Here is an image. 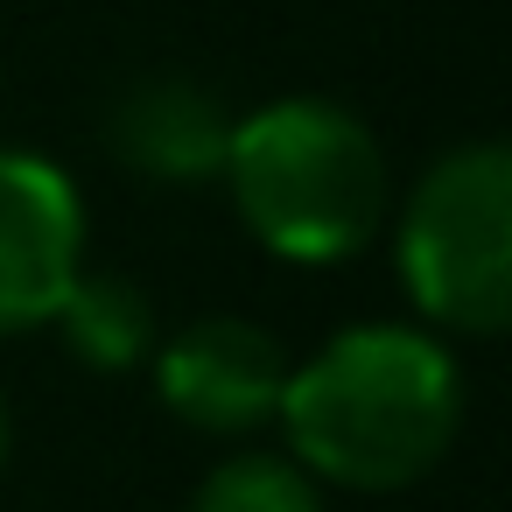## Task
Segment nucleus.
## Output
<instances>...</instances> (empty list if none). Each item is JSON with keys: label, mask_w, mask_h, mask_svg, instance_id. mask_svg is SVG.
<instances>
[{"label": "nucleus", "mask_w": 512, "mask_h": 512, "mask_svg": "<svg viewBox=\"0 0 512 512\" xmlns=\"http://www.w3.org/2000/svg\"><path fill=\"white\" fill-rule=\"evenodd\" d=\"M295 463L344 491H400L442 463L463 421L456 358L400 323L337 330L288 372L281 407Z\"/></svg>", "instance_id": "1"}, {"label": "nucleus", "mask_w": 512, "mask_h": 512, "mask_svg": "<svg viewBox=\"0 0 512 512\" xmlns=\"http://www.w3.org/2000/svg\"><path fill=\"white\" fill-rule=\"evenodd\" d=\"M246 232L281 260H344L386 218V155L372 127L330 99H274L232 127L225 155Z\"/></svg>", "instance_id": "2"}, {"label": "nucleus", "mask_w": 512, "mask_h": 512, "mask_svg": "<svg viewBox=\"0 0 512 512\" xmlns=\"http://www.w3.org/2000/svg\"><path fill=\"white\" fill-rule=\"evenodd\" d=\"M400 281L428 323L498 337L512 316V155L498 141L449 148L407 197Z\"/></svg>", "instance_id": "3"}, {"label": "nucleus", "mask_w": 512, "mask_h": 512, "mask_svg": "<svg viewBox=\"0 0 512 512\" xmlns=\"http://www.w3.org/2000/svg\"><path fill=\"white\" fill-rule=\"evenodd\" d=\"M78 274H85L78 183L29 148H0V337L50 323Z\"/></svg>", "instance_id": "4"}, {"label": "nucleus", "mask_w": 512, "mask_h": 512, "mask_svg": "<svg viewBox=\"0 0 512 512\" xmlns=\"http://www.w3.org/2000/svg\"><path fill=\"white\" fill-rule=\"evenodd\" d=\"M155 386L162 407L183 414L204 435H246L281 407L288 386V358L281 344L246 323V316H204L190 330H176L155 351Z\"/></svg>", "instance_id": "5"}, {"label": "nucleus", "mask_w": 512, "mask_h": 512, "mask_svg": "<svg viewBox=\"0 0 512 512\" xmlns=\"http://www.w3.org/2000/svg\"><path fill=\"white\" fill-rule=\"evenodd\" d=\"M232 127H239V120H232L204 85H190V78L134 85V92L113 106V148H120L141 176H162V183L225 176Z\"/></svg>", "instance_id": "6"}, {"label": "nucleus", "mask_w": 512, "mask_h": 512, "mask_svg": "<svg viewBox=\"0 0 512 512\" xmlns=\"http://www.w3.org/2000/svg\"><path fill=\"white\" fill-rule=\"evenodd\" d=\"M50 323L64 330V351L92 372H127L155 351V302L127 274H78Z\"/></svg>", "instance_id": "7"}, {"label": "nucleus", "mask_w": 512, "mask_h": 512, "mask_svg": "<svg viewBox=\"0 0 512 512\" xmlns=\"http://www.w3.org/2000/svg\"><path fill=\"white\" fill-rule=\"evenodd\" d=\"M190 512H323V491L288 456H225L197 484Z\"/></svg>", "instance_id": "8"}, {"label": "nucleus", "mask_w": 512, "mask_h": 512, "mask_svg": "<svg viewBox=\"0 0 512 512\" xmlns=\"http://www.w3.org/2000/svg\"><path fill=\"white\" fill-rule=\"evenodd\" d=\"M8 442H15V421H8V393H0V463H8Z\"/></svg>", "instance_id": "9"}]
</instances>
